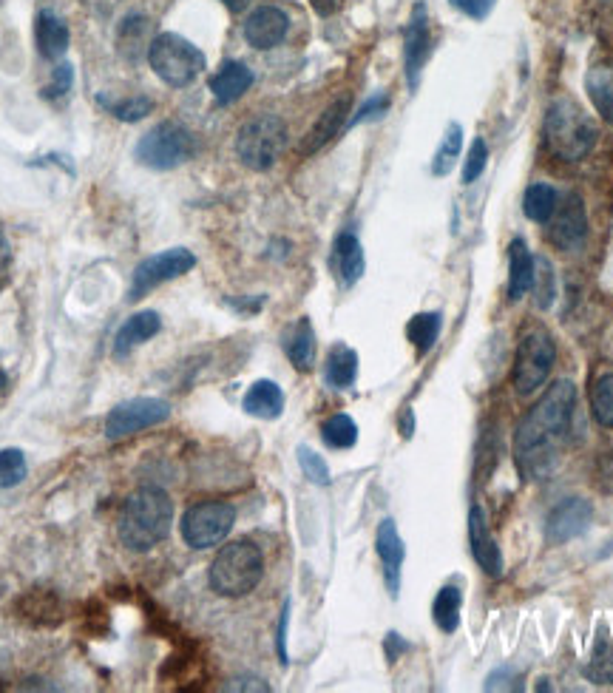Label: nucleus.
<instances>
[{
	"instance_id": "13",
	"label": "nucleus",
	"mask_w": 613,
	"mask_h": 693,
	"mask_svg": "<svg viewBox=\"0 0 613 693\" xmlns=\"http://www.w3.org/2000/svg\"><path fill=\"white\" fill-rule=\"evenodd\" d=\"M432 54V35H429V12L423 3H415L412 18L406 23L403 32V69H406V83L409 89H418L421 72Z\"/></svg>"
},
{
	"instance_id": "42",
	"label": "nucleus",
	"mask_w": 613,
	"mask_h": 693,
	"mask_svg": "<svg viewBox=\"0 0 613 693\" xmlns=\"http://www.w3.org/2000/svg\"><path fill=\"white\" fill-rule=\"evenodd\" d=\"M71 86H74V69H71L69 63H63V66H57L52 72V83L43 89V97L46 100H54V97H66L71 91Z\"/></svg>"
},
{
	"instance_id": "44",
	"label": "nucleus",
	"mask_w": 613,
	"mask_h": 693,
	"mask_svg": "<svg viewBox=\"0 0 613 693\" xmlns=\"http://www.w3.org/2000/svg\"><path fill=\"white\" fill-rule=\"evenodd\" d=\"M452 6H457L460 12H466L469 18L483 20L494 9V0H452Z\"/></svg>"
},
{
	"instance_id": "10",
	"label": "nucleus",
	"mask_w": 613,
	"mask_h": 693,
	"mask_svg": "<svg viewBox=\"0 0 613 693\" xmlns=\"http://www.w3.org/2000/svg\"><path fill=\"white\" fill-rule=\"evenodd\" d=\"M193 265H196V256L185 248H171L162 250L157 256H148V259H142L140 265H137V270H134L131 287H128V296H125V299H128V302H140L145 293H151L154 287L165 285V282H171V279L185 276L188 270H193Z\"/></svg>"
},
{
	"instance_id": "16",
	"label": "nucleus",
	"mask_w": 613,
	"mask_h": 693,
	"mask_svg": "<svg viewBox=\"0 0 613 693\" xmlns=\"http://www.w3.org/2000/svg\"><path fill=\"white\" fill-rule=\"evenodd\" d=\"M469 540H472V554L480 563V569L489 577H503V551L497 546L486 512L480 506H472V512H469Z\"/></svg>"
},
{
	"instance_id": "9",
	"label": "nucleus",
	"mask_w": 613,
	"mask_h": 693,
	"mask_svg": "<svg viewBox=\"0 0 613 693\" xmlns=\"http://www.w3.org/2000/svg\"><path fill=\"white\" fill-rule=\"evenodd\" d=\"M236 509L225 500H205L191 506L182 517V540L196 551L222 546L233 532Z\"/></svg>"
},
{
	"instance_id": "36",
	"label": "nucleus",
	"mask_w": 613,
	"mask_h": 693,
	"mask_svg": "<svg viewBox=\"0 0 613 693\" xmlns=\"http://www.w3.org/2000/svg\"><path fill=\"white\" fill-rule=\"evenodd\" d=\"M591 412L596 424L613 429V373L602 375L591 390Z\"/></svg>"
},
{
	"instance_id": "3",
	"label": "nucleus",
	"mask_w": 613,
	"mask_h": 693,
	"mask_svg": "<svg viewBox=\"0 0 613 693\" xmlns=\"http://www.w3.org/2000/svg\"><path fill=\"white\" fill-rule=\"evenodd\" d=\"M596 137H599V131H596L594 120L588 117V111L579 106L577 100L560 97L545 111L543 140L554 160H585L594 151Z\"/></svg>"
},
{
	"instance_id": "43",
	"label": "nucleus",
	"mask_w": 613,
	"mask_h": 693,
	"mask_svg": "<svg viewBox=\"0 0 613 693\" xmlns=\"http://www.w3.org/2000/svg\"><path fill=\"white\" fill-rule=\"evenodd\" d=\"M386 108H389V97H386V94H375V97H369L367 103L358 108V114L352 117L350 125L367 123V120H378V117H384Z\"/></svg>"
},
{
	"instance_id": "18",
	"label": "nucleus",
	"mask_w": 613,
	"mask_h": 693,
	"mask_svg": "<svg viewBox=\"0 0 613 693\" xmlns=\"http://www.w3.org/2000/svg\"><path fill=\"white\" fill-rule=\"evenodd\" d=\"M347 114H350V97H338V100H333L330 106L324 108V114L318 117L316 125L304 134V140L298 145V154H301V157H310V154L321 151L327 143H333L335 137H338V131L347 123Z\"/></svg>"
},
{
	"instance_id": "47",
	"label": "nucleus",
	"mask_w": 613,
	"mask_h": 693,
	"mask_svg": "<svg viewBox=\"0 0 613 693\" xmlns=\"http://www.w3.org/2000/svg\"><path fill=\"white\" fill-rule=\"evenodd\" d=\"M406 648H409V645H406V642H401V637H398V634H389V637H386V654H389V659H392V662H395V657H398V651H406Z\"/></svg>"
},
{
	"instance_id": "45",
	"label": "nucleus",
	"mask_w": 613,
	"mask_h": 693,
	"mask_svg": "<svg viewBox=\"0 0 613 693\" xmlns=\"http://www.w3.org/2000/svg\"><path fill=\"white\" fill-rule=\"evenodd\" d=\"M287 622H290V603H284L279 620V637H276V648H279L281 665H287Z\"/></svg>"
},
{
	"instance_id": "41",
	"label": "nucleus",
	"mask_w": 613,
	"mask_h": 693,
	"mask_svg": "<svg viewBox=\"0 0 613 693\" xmlns=\"http://www.w3.org/2000/svg\"><path fill=\"white\" fill-rule=\"evenodd\" d=\"M523 676L514 665H503L497 671H491L486 679V691H523Z\"/></svg>"
},
{
	"instance_id": "35",
	"label": "nucleus",
	"mask_w": 613,
	"mask_h": 693,
	"mask_svg": "<svg viewBox=\"0 0 613 693\" xmlns=\"http://www.w3.org/2000/svg\"><path fill=\"white\" fill-rule=\"evenodd\" d=\"M534 299L540 310H548L554 299H557V279H554V267L545 256H534Z\"/></svg>"
},
{
	"instance_id": "22",
	"label": "nucleus",
	"mask_w": 613,
	"mask_h": 693,
	"mask_svg": "<svg viewBox=\"0 0 613 693\" xmlns=\"http://www.w3.org/2000/svg\"><path fill=\"white\" fill-rule=\"evenodd\" d=\"M508 299L520 302L534 285V256L528 250L526 239H511L508 245Z\"/></svg>"
},
{
	"instance_id": "23",
	"label": "nucleus",
	"mask_w": 613,
	"mask_h": 693,
	"mask_svg": "<svg viewBox=\"0 0 613 693\" xmlns=\"http://www.w3.org/2000/svg\"><path fill=\"white\" fill-rule=\"evenodd\" d=\"M333 267L341 279V285L352 287L361 276H364V248H361V239L355 233L344 231L338 239H335L333 248Z\"/></svg>"
},
{
	"instance_id": "39",
	"label": "nucleus",
	"mask_w": 613,
	"mask_h": 693,
	"mask_svg": "<svg viewBox=\"0 0 613 693\" xmlns=\"http://www.w3.org/2000/svg\"><path fill=\"white\" fill-rule=\"evenodd\" d=\"M298 463H301V472H304V478L310 480V483H316V486H327L330 483V466L310 446H298Z\"/></svg>"
},
{
	"instance_id": "48",
	"label": "nucleus",
	"mask_w": 613,
	"mask_h": 693,
	"mask_svg": "<svg viewBox=\"0 0 613 693\" xmlns=\"http://www.w3.org/2000/svg\"><path fill=\"white\" fill-rule=\"evenodd\" d=\"M222 3L228 6V9H230V12H233V15H239V12H245L247 6H250V0H222Z\"/></svg>"
},
{
	"instance_id": "28",
	"label": "nucleus",
	"mask_w": 613,
	"mask_h": 693,
	"mask_svg": "<svg viewBox=\"0 0 613 693\" xmlns=\"http://www.w3.org/2000/svg\"><path fill=\"white\" fill-rule=\"evenodd\" d=\"M18 614L23 620L35 622V625H54V622H60V617H63L57 597H54L52 591H40V588H32L29 594L20 597Z\"/></svg>"
},
{
	"instance_id": "15",
	"label": "nucleus",
	"mask_w": 613,
	"mask_h": 693,
	"mask_svg": "<svg viewBox=\"0 0 613 693\" xmlns=\"http://www.w3.org/2000/svg\"><path fill=\"white\" fill-rule=\"evenodd\" d=\"M287 32H290V18L279 6H259L245 20V40L259 52L276 49L279 43H284Z\"/></svg>"
},
{
	"instance_id": "24",
	"label": "nucleus",
	"mask_w": 613,
	"mask_h": 693,
	"mask_svg": "<svg viewBox=\"0 0 613 693\" xmlns=\"http://www.w3.org/2000/svg\"><path fill=\"white\" fill-rule=\"evenodd\" d=\"M35 43H37V52L43 54L46 60H57V57H63L66 49H69V26H66V20L57 18V15L49 12V9L37 12Z\"/></svg>"
},
{
	"instance_id": "34",
	"label": "nucleus",
	"mask_w": 613,
	"mask_h": 693,
	"mask_svg": "<svg viewBox=\"0 0 613 693\" xmlns=\"http://www.w3.org/2000/svg\"><path fill=\"white\" fill-rule=\"evenodd\" d=\"M321 438H324V444L333 446V449H350V446L358 444V427H355L350 415L338 412V415L327 418L321 424Z\"/></svg>"
},
{
	"instance_id": "38",
	"label": "nucleus",
	"mask_w": 613,
	"mask_h": 693,
	"mask_svg": "<svg viewBox=\"0 0 613 693\" xmlns=\"http://www.w3.org/2000/svg\"><path fill=\"white\" fill-rule=\"evenodd\" d=\"M103 103H106V100H103ZM106 106L117 120H123V123H140V120H145V117L154 111V100L145 97V94H137V97H128V100H120V103H106Z\"/></svg>"
},
{
	"instance_id": "2",
	"label": "nucleus",
	"mask_w": 613,
	"mask_h": 693,
	"mask_svg": "<svg viewBox=\"0 0 613 693\" xmlns=\"http://www.w3.org/2000/svg\"><path fill=\"white\" fill-rule=\"evenodd\" d=\"M174 526V500L159 486H140L125 500L117 534L128 551H151L159 546Z\"/></svg>"
},
{
	"instance_id": "26",
	"label": "nucleus",
	"mask_w": 613,
	"mask_h": 693,
	"mask_svg": "<svg viewBox=\"0 0 613 693\" xmlns=\"http://www.w3.org/2000/svg\"><path fill=\"white\" fill-rule=\"evenodd\" d=\"M585 91L605 123L613 125V60H602L585 77Z\"/></svg>"
},
{
	"instance_id": "4",
	"label": "nucleus",
	"mask_w": 613,
	"mask_h": 693,
	"mask_svg": "<svg viewBox=\"0 0 613 693\" xmlns=\"http://www.w3.org/2000/svg\"><path fill=\"white\" fill-rule=\"evenodd\" d=\"M264 554L253 540H233L211 563V588L219 597H245L262 583Z\"/></svg>"
},
{
	"instance_id": "11",
	"label": "nucleus",
	"mask_w": 613,
	"mask_h": 693,
	"mask_svg": "<svg viewBox=\"0 0 613 693\" xmlns=\"http://www.w3.org/2000/svg\"><path fill=\"white\" fill-rule=\"evenodd\" d=\"M171 418V404L162 398H131L108 412L106 438L120 441L128 435H137L142 429L159 427Z\"/></svg>"
},
{
	"instance_id": "31",
	"label": "nucleus",
	"mask_w": 613,
	"mask_h": 693,
	"mask_svg": "<svg viewBox=\"0 0 613 693\" xmlns=\"http://www.w3.org/2000/svg\"><path fill=\"white\" fill-rule=\"evenodd\" d=\"M585 676L596 682V685H613V645L608 631L602 628L596 634L594 648H591V659L585 665Z\"/></svg>"
},
{
	"instance_id": "33",
	"label": "nucleus",
	"mask_w": 613,
	"mask_h": 693,
	"mask_svg": "<svg viewBox=\"0 0 613 693\" xmlns=\"http://www.w3.org/2000/svg\"><path fill=\"white\" fill-rule=\"evenodd\" d=\"M460 148H463V128H460V123H449L438 151H435V160H432V174L435 177L452 174V168L457 165V157H460Z\"/></svg>"
},
{
	"instance_id": "21",
	"label": "nucleus",
	"mask_w": 613,
	"mask_h": 693,
	"mask_svg": "<svg viewBox=\"0 0 613 693\" xmlns=\"http://www.w3.org/2000/svg\"><path fill=\"white\" fill-rule=\"evenodd\" d=\"M281 347L287 358L293 361V367L307 373L316 361V333H313V324L310 319H298L293 321L284 333H281Z\"/></svg>"
},
{
	"instance_id": "46",
	"label": "nucleus",
	"mask_w": 613,
	"mask_h": 693,
	"mask_svg": "<svg viewBox=\"0 0 613 693\" xmlns=\"http://www.w3.org/2000/svg\"><path fill=\"white\" fill-rule=\"evenodd\" d=\"M225 691H270V688L264 685L262 679L245 676V679H230V685H225Z\"/></svg>"
},
{
	"instance_id": "5",
	"label": "nucleus",
	"mask_w": 613,
	"mask_h": 693,
	"mask_svg": "<svg viewBox=\"0 0 613 693\" xmlns=\"http://www.w3.org/2000/svg\"><path fill=\"white\" fill-rule=\"evenodd\" d=\"M148 63L162 83L185 89L205 72V54L193 46L188 37L176 32H162L148 43Z\"/></svg>"
},
{
	"instance_id": "37",
	"label": "nucleus",
	"mask_w": 613,
	"mask_h": 693,
	"mask_svg": "<svg viewBox=\"0 0 613 693\" xmlns=\"http://www.w3.org/2000/svg\"><path fill=\"white\" fill-rule=\"evenodd\" d=\"M29 466L20 449H0V489H12L26 478Z\"/></svg>"
},
{
	"instance_id": "14",
	"label": "nucleus",
	"mask_w": 613,
	"mask_h": 693,
	"mask_svg": "<svg viewBox=\"0 0 613 693\" xmlns=\"http://www.w3.org/2000/svg\"><path fill=\"white\" fill-rule=\"evenodd\" d=\"M594 523V506L585 498H565L560 506L551 509V515L545 520V537L548 543L562 546L568 540H577L591 529Z\"/></svg>"
},
{
	"instance_id": "32",
	"label": "nucleus",
	"mask_w": 613,
	"mask_h": 693,
	"mask_svg": "<svg viewBox=\"0 0 613 693\" xmlns=\"http://www.w3.org/2000/svg\"><path fill=\"white\" fill-rule=\"evenodd\" d=\"M440 327H443L440 313H418V316H412V321L406 324V336L415 344V350L421 356H426L438 344Z\"/></svg>"
},
{
	"instance_id": "12",
	"label": "nucleus",
	"mask_w": 613,
	"mask_h": 693,
	"mask_svg": "<svg viewBox=\"0 0 613 693\" xmlns=\"http://www.w3.org/2000/svg\"><path fill=\"white\" fill-rule=\"evenodd\" d=\"M588 239V214L579 194H568L557 202V211L548 219V242L562 253H574Z\"/></svg>"
},
{
	"instance_id": "25",
	"label": "nucleus",
	"mask_w": 613,
	"mask_h": 693,
	"mask_svg": "<svg viewBox=\"0 0 613 693\" xmlns=\"http://www.w3.org/2000/svg\"><path fill=\"white\" fill-rule=\"evenodd\" d=\"M247 415L253 418H262V421H276L281 412H284V392L276 381H256L250 384V390L245 392V401H242Z\"/></svg>"
},
{
	"instance_id": "27",
	"label": "nucleus",
	"mask_w": 613,
	"mask_h": 693,
	"mask_svg": "<svg viewBox=\"0 0 613 693\" xmlns=\"http://www.w3.org/2000/svg\"><path fill=\"white\" fill-rule=\"evenodd\" d=\"M324 378L333 390H347L358 378V353L347 344H335L324 364Z\"/></svg>"
},
{
	"instance_id": "50",
	"label": "nucleus",
	"mask_w": 613,
	"mask_h": 693,
	"mask_svg": "<svg viewBox=\"0 0 613 693\" xmlns=\"http://www.w3.org/2000/svg\"><path fill=\"white\" fill-rule=\"evenodd\" d=\"M3 387H6V375L0 373V392H3Z\"/></svg>"
},
{
	"instance_id": "19",
	"label": "nucleus",
	"mask_w": 613,
	"mask_h": 693,
	"mask_svg": "<svg viewBox=\"0 0 613 693\" xmlns=\"http://www.w3.org/2000/svg\"><path fill=\"white\" fill-rule=\"evenodd\" d=\"M250 86H253V72L239 60L222 63V69L211 77V91L219 106H230V103L242 100Z\"/></svg>"
},
{
	"instance_id": "17",
	"label": "nucleus",
	"mask_w": 613,
	"mask_h": 693,
	"mask_svg": "<svg viewBox=\"0 0 613 693\" xmlns=\"http://www.w3.org/2000/svg\"><path fill=\"white\" fill-rule=\"evenodd\" d=\"M375 549H378V557H381V563H384V577L386 586H389V594L398 597V591H401V569L403 560H406V546H403L398 526H395L392 517L381 520L378 534H375Z\"/></svg>"
},
{
	"instance_id": "29",
	"label": "nucleus",
	"mask_w": 613,
	"mask_h": 693,
	"mask_svg": "<svg viewBox=\"0 0 613 693\" xmlns=\"http://www.w3.org/2000/svg\"><path fill=\"white\" fill-rule=\"evenodd\" d=\"M557 202H560V196H557V191L548 182H534V185H528L526 196H523V214L531 222L545 225L554 216V211H557Z\"/></svg>"
},
{
	"instance_id": "6",
	"label": "nucleus",
	"mask_w": 613,
	"mask_h": 693,
	"mask_svg": "<svg viewBox=\"0 0 613 693\" xmlns=\"http://www.w3.org/2000/svg\"><path fill=\"white\" fill-rule=\"evenodd\" d=\"M287 148V125L276 114L247 120L236 134V154L250 171H270Z\"/></svg>"
},
{
	"instance_id": "1",
	"label": "nucleus",
	"mask_w": 613,
	"mask_h": 693,
	"mask_svg": "<svg viewBox=\"0 0 613 693\" xmlns=\"http://www.w3.org/2000/svg\"><path fill=\"white\" fill-rule=\"evenodd\" d=\"M574 409H577V387L568 378L557 381L528 409V415L514 432V458L523 478L543 480L557 469Z\"/></svg>"
},
{
	"instance_id": "40",
	"label": "nucleus",
	"mask_w": 613,
	"mask_h": 693,
	"mask_svg": "<svg viewBox=\"0 0 613 693\" xmlns=\"http://www.w3.org/2000/svg\"><path fill=\"white\" fill-rule=\"evenodd\" d=\"M486 162H489V145L486 140H474L472 148H469V157H466V165H463V182L472 185L474 179L480 177L486 171Z\"/></svg>"
},
{
	"instance_id": "8",
	"label": "nucleus",
	"mask_w": 613,
	"mask_h": 693,
	"mask_svg": "<svg viewBox=\"0 0 613 693\" xmlns=\"http://www.w3.org/2000/svg\"><path fill=\"white\" fill-rule=\"evenodd\" d=\"M554 364H557V344H554V338L548 336L545 330H540V327L528 330L523 341H520V347H517L514 375H511L517 395L526 398V395H534V392L540 390L545 381H548L551 370H554Z\"/></svg>"
},
{
	"instance_id": "49",
	"label": "nucleus",
	"mask_w": 613,
	"mask_h": 693,
	"mask_svg": "<svg viewBox=\"0 0 613 693\" xmlns=\"http://www.w3.org/2000/svg\"><path fill=\"white\" fill-rule=\"evenodd\" d=\"M313 6H316L321 15H330L335 9V0H313Z\"/></svg>"
},
{
	"instance_id": "20",
	"label": "nucleus",
	"mask_w": 613,
	"mask_h": 693,
	"mask_svg": "<svg viewBox=\"0 0 613 693\" xmlns=\"http://www.w3.org/2000/svg\"><path fill=\"white\" fill-rule=\"evenodd\" d=\"M162 330V319L154 310H142L134 313L131 319L120 327V333L114 338V356L125 358L131 356L140 344H145L148 338H154Z\"/></svg>"
},
{
	"instance_id": "7",
	"label": "nucleus",
	"mask_w": 613,
	"mask_h": 693,
	"mask_svg": "<svg viewBox=\"0 0 613 693\" xmlns=\"http://www.w3.org/2000/svg\"><path fill=\"white\" fill-rule=\"evenodd\" d=\"M196 148H199L196 137L185 125L159 123L137 145V160L154 171H171V168H179V165L193 160Z\"/></svg>"
},
{
	"instance_id": "30",
	"label": "nucleus",
	"mask_w": 613,
	"mask_h": 693,
	"mask_svg": "<svg viewBox=\"0 0 613 693\" xmlns=\"http://www.w3.org/2000/svg\"><path fill=\"white\" fill-rule=\"evenodd\" d=\"M460 608H463V591L457 586H443L432 603V620L438 622L443 634H455L460 625Z\"/></svg>"
}]
</instances>
